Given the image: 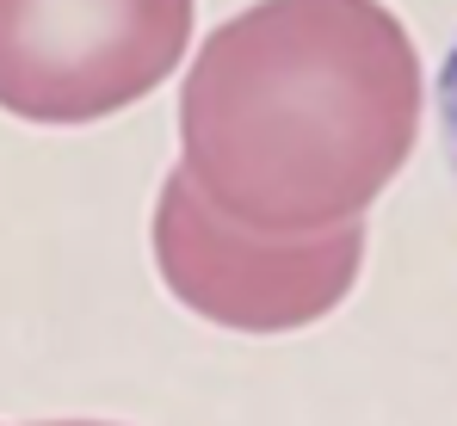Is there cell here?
Masks as SVG:
<instances>
[{
  "mask_svg": "<svg viewBox=\"0 0 457 426\" xmlns=\"http://www.w3.org/2000/svg\"><path fill=\"white\" fill-rule=\"evenodd\" d=\"M161 284L228 334H297L334 315L365 266V222L321 235H260L217 216L173 167L154 198Z\"/></svg>",
  "mask_w": 457,
  "mask_h": 426,
  "instance_id": "2",
  "label": "cell"
},
{
  "mask_svg": "<svg viewBox=\"0 0 457 426\" xmlns=\"http://www.w3.org/2000/svg\"><path fill=\"white\" fill-rule=\"evenodd\" d=\"M192 44V0H0V112L93 124L154 93Z\"/></svg>",
  "mask_w": 457,
  "mask_h": 426,
  "instance_id": "3",
  "label": "cell"
},
{
  "mask_svg": "<svg viewBox=\"0 0 457 426\" xmlns=\"http://www.w3.org/2000/svg\"><path fill=\"white\" fill-rule=\"evenodd\" d=\"M439 124H445V161L457 173V38L445 50V74H439Z\"/></svg>",
  "mask_w": 457,
  "mask_h": 426,
  "instance_id": "4",
  "label": "cell"
},
{
  "mask_svg": "<svg viewBox=\"0 0 457 426\" xmlns=\"http://www.w3.org/2000/svg\"><path fill=\"white\" fill-rule=\"evenodd\" d=\"M420 137V50L383 0H253L179 87V173L260 235L359 222Z\"/></svg>",
  "mask_w": 457,
  "mask_h": 426,
  "instance_id": "1",
  "label": "cell"
},
{
  "mask_svg": "<svg viewBox=\"0 0 457 426\" xmlns=\"http://www.w3.org/2000/svg\"><path fill=\"white\" fill-rule=\"evenodd\" d=\"M50 426H99V421H50Z\"/></svg>",
  "mask_w": 457,
  "mask_h": 426,
  "instance_id": "5",
  "label": "cell"
}]
</instances>
